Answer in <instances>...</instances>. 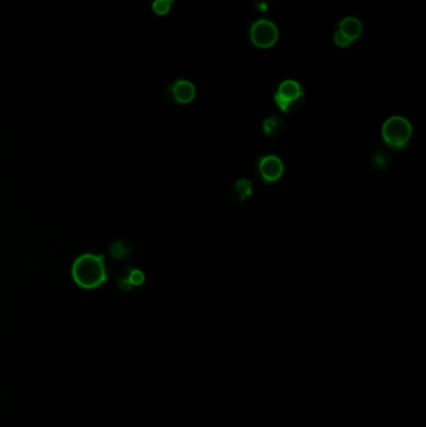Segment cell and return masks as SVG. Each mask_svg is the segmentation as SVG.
Listing matches in <instances>:
<instances>
[{
	"instance_id": "6da1fadb",
	"label": "cell",
	"mask_w": 426,
	"mask_h": 427,
	"mask_svg": "<svg viewBox=\"0 0 426 427\" xmlns=\"http://www.w3.org/2000/svg\"><path fill=\"white\" fill-rule=\"evenodd\" d=\"M73 277L79 286L94 289L106 280V271L103 257L87 254L78 257L73 265Z\"/></svg>"
},
{
	"instance_id": "7a4b0ae2",
	"label": "cell",
	"mask_w": 426,
	"mask_h": 427,
	"mask_svg": "<svg viewBox=\"0 0 426 427\" xmlns=\"http://www.w3.org/2000/svg\"><path fill=\"white\" fill-rule=\"evenodd\" d=\"M414 129L404 117H391L384 122L381 135L389 148L394 150L405 149L413 139Z\"/></svg>"
},
{
	"instance_id": "3957f363",
	"label": "cell",
	"mask_w": 426,
	"mask_h": 427,
	"mask_svg": "<svg viewBox=\"0 0 426 427\" xmlns=\"http://www.w3.org/2000/svg\"><path fill=\"white\" fill-rule=\"evenodd\" d=\"M275 104L282 113H291L296 110L304 100V89L298 81L285 80L277 88L274 96Z\"/></svg>"
},
{
	"instance_id": "277c9868",
	"label": "cell",
	"mask_w": 426,
	"mask_h": 427,
	"mask_svg": "<svg viewBox=\"0 0 426 427\" xmlns=\"http://www.w3.org/2000/svg\"><path fill=\"white\" fill-rule=\"evenodd\" d=\"M279 31L276 25L268 19H260L254 23L250 29V39L252 44L260 49L272 48L277 40Z\"/></svg>"
},
{
	"instance_id": "5b68a950",
	"label": "cell",
	"mask_w": 426,
	"mask_h": 427,
	"mask_svg": "<svg viewBox=\"0 0 426 427\" xmlns=\"http://www.w3.org/2000/svg\"><path fill=\"white\" fill-rule=\"evenodd\" d=\"M258 173L265 184H273L284 174V164L276 155H263L258 160Z\"/></svg>"
},
{
	"instance_id": "8992f818",
	"label": "cell",
	"mask_w": 426,
	"mask_h": 427,
	"mask_svg": "<svg viewBox=\"0 0 426 427\" xmlns=\"http://www.w3.org/2000/svg\"><path fill=\"white\" fill-rule=\"evenodd\" d=\"M170 92L175 103L187 104L194 100L196 95V89L193 83L187 80H179L170 88Z\"/></svg>"
},
{
	"instance_id": "52a82bcc",
	"label": "cell",
	"mask_w": 426,
	"mask_h": 427,
	"mask_svg": "<svg viewBox=\"0 0 426 427\" xmlns=\"http://www.w3.org/2000/svg\"><path fill=\"white\" fill-rule=\"evenodd\" d=\"M339 31L353 41L360 38L361 32H363V25L359 19H356L354 16H349V18L341 20Z\"/></svg>"
},
{
	"instance_id": "ba28073f",
	"label": "cell",
	"mask_w": 426,
	"mask_h": 427,
	"mask_svg": "<svg viewBox=\"0 0 426 427\" xmlns=\"http://www.w3.org/2000/svg\"><path fill=\"white\" fill-rule=\"evenodd\" d=\"M263 131L264 134H265L266 138H270V139L279 138V136L282 134V131H284V122H282L281 118L276 117V115H273V117L264 120Z\"/></svg>"
},
{
	"instance_id": "9c48e42d",
	"label": "cell",
	"mask_w": 426,
	"mask_h": 427,
	"mask_svg": "<svg viewBox=\"0 0 426 427\" xmlns=\"http://www.w3.org/2000/svg\"><path fill=\"white\" fill-rule=\"evenodd\" d=\"M234 195L238 201H245L252 195V185L247 179H240L234 185Z\"/></svg>"
},
{
	"instance_id": "30bf717a",
	"label": "cell",
	"mask_w": 426,
	"mask_h": 427,
	"mask_svg": "<svg viewBox=\"0 0 426 427\" xmlns=\"http://www.w3.org/2000/svg\"><path fill=\"white\" fill-rule=\"evenodd\" d=\"M152 9L159 15H164L170 10V3L166 0H155L154 4H152Z\"/></svg>"
},
{
	"instance_id": "8fae6325",
	"label": "cell",
	"mask_w": 426,
	"mask_h": 427,
	"mask_svg": "<svg viewBox=\"0 0 426 427\" xmlns=\"http://www.w3.org/2000/svg\"><path fill=\"white\" fill-rule=\"evenodd\" d=\"M144 274L141 273L140 270H131L130 275H129V284L139 286V285L144 282Z\"/></svg>"
},
{
	"instance_id": "7c38bea8",
	"label": "cell",
	"mask_w": 426,
	"mask_h": 427,
	"mask_svg": "<svg viewBox=\"0 0 426 427\" xmlns=\"http://www.w3.org/2000/svg\"><path fill=\"white\" fill-rule=\"evenodd\" d=\"M334 41L336 45H339L340 48H346V46H349L351 44L350 39H348L346 36L342 34V32L337 31L336 34L334 35Z\"/></svg>"
},
{
	"instance_id": "4fadbf2b",
	"label": "cell",
	"mask_w": 426,
	"mask_h": 427,
	"mask_svg": "<svg viewBox=\"0 0 426 427\" xmlns=\"http://www.w3.org/2000/svg\"><path fill=\"white\" fill-rule=\"evenodd\" d=\"M374 164H376V166H385L386 164V157L384 156L381 152H377L376 155H374Z\"/></svg>"
},
{
	"instance_id": "5bb4252c",
	"label": "cell",
	"mask_w": 426,
	"mask_h": 427,
	"mask_svg": "<svg viewBox=\"0 0 426 427\" xmlns=\"http://www.w3.org/2000/svg\"><path fill=\"white\" fill-rule=\"evenodd\" d=\"M166 1H169V3H170V1H173V0H166Z\"/></svg>"
}]
</instances>
